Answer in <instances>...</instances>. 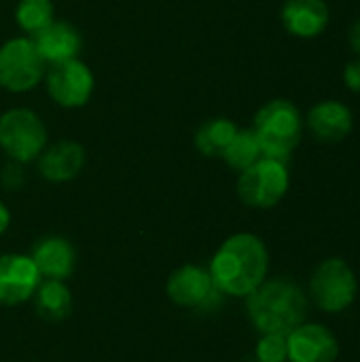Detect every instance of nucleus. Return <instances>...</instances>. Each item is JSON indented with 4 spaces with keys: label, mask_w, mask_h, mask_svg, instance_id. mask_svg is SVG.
I'll return each mask as SVG.
<instances>
[{
    "label": "nucleus",
    "mask_w": 360,
    "mask_h": 362,
    "mask_svg": "<svg viewBox=\"0 0 360 362\" xmlns=\"http://www.w3.org/2000/svg\"><path fill=\"white\" fill-rule=\"evenodd\" d=\"M248 316L261 333L289 335L306 322L308 297L299 284L289 278L265 280L257 286L246 301Z\"/></svg>",
    "instance_id": "nucleus-2"
},
{
    "label": "nucleus",
    "mask_w": 360,
    "mask_h": 362,
    "mask_svg": "<svg viewBox=\"0 0 360 362\" xmlns=\"http://www.w3.org/2000/svg\"><path fill=\"white\" fill-rule=\"evenodd\" d=\"M359 295L354 269L339 257L325 259L310 278V297L318 310L339 314L348 310Z\"/></svg>",
    "instance_id": "nucleus-4"
},
{
    "label": "nucleus",
    "mask_w": 360,
    "mask_h": 362,
    "mask_svg": "<svg viewBox=\"0 0 360 362\" xmlns=\"http://www.w3.org/2000/svg\"><path fill=\"white\" fill-rule=\"evenodd\" d=\"M261 157H263V153H261L257 134L252 129H238L221 159H225V163L229 168L242 172V170L250 168L255 161H259Z\"/></svg>",
    "instance_id": "nucleus-19"
},
{
    "label": "nucleus",
    "mask_w": 360,
    "mask_h": 362,
    "mask_svg": "<svg viewBox=\"0 0 360 362\" xmlns=\"http://www.w3.org/2000/svg\"><path fill=\"white\" fill-rule=\"evenodd\" d=\"M350 47L354 49V53L360 57V19L350 30Z\"/></svg>",
    "instance_id": "nucleus-23"
},
{
    "label": "nucleus",
    "mask_w": 360,
    "mask_h": 362,
    "mask_svg": "<svg viewBox=\"0 0 360 362\" xmlns=\"http://www.w3.org/2000/svg\"><path fill=\"white\" fill-rule=\"evenodd\" d=\"M352 110L335 100L316 104L308 115V127L320 142H342L352 132Z\"/></svg>",
    "instance_id": "nucleus-16"
},
{
    "label": "nucleus",
    "mask_w": 360,
    "mask_h": 362,
    "mask_svg": "<svg viewBox=\"0 0 360 362\" xmlns=\"http://www.w3.org/2000/svg\"><path fill=\"white\" fill-rule=\"evenodd\" d=\"M72 312V295L62 280H45L36 288V314L47 322H59Z\"/></svg>",
    "instance_id": "nucleus-17"
},
{
    "label": "nucleus",
    "mask_w": 360,
    "mask_h": 362,
    "mask_svg": "<svg viewBox=\"0 0 360 362\" xmlns=\"http://www.w3.org/2000/svg\"><path fill=\"white\" fill-rule=\"evenodd\" d=\"M55 8L51 0H19L15 8V21L25 34H36L53 21Z\"/></svg>",
    "instance_id": "nucleus-20"
},
{
    "label": "nucleus",
    "mask_w": 360,
    "mask_h": 362,
    "mask_svg": "<svg viewBox=\"0 0 360 362\" xmlns=\"http://www.w3.org/2000/svg\"><path fill=\"white\" fill-rule=\"evenodd\" d=\"M289 185L291 178H289L286 163L278 159L261 157L250 168L240 172L238 195L246 206L267 210L284 199Z\"/></svg>",
    "instance_id": "nucleus-6"
},
{
    "label": "nucleus",
    "mask_w": 360,
    "mask_h": 362,
    "mask_svg": "<svg viewBox=\"0 0 360 362\" xmlns=\"http://www.w3.org/2000/svg\"><path fill=\"white\" fill-rule=\"evenodd\" d=\"M45 74V62L30 38H11L0 47V87L13 93L30 91Z\"/></svg>",
    "instance_id": "nucleus-7"
},
{
    "label": "nucleus",
    "mask_w": 360,
    "mask_h": 362,
    "mask_svg": "<svg viewBox=\"0 0 360 362\" xmlns=\"http://www.w3.org/2000/svg\"><path fill=\"white\" fill-rule=\"evenodd\" d=\"M282 25L299 38H314L329 23V6L325 0H286L282 6Z\"/></svg>",
    "instance_id": "nucleus-15"
},
{
    "label": "nucleus",
    "mask_w": 360,
    "mask_h": 362,
    "mask_svg": "<svg viewBox=\"0 0 360 362\" xmlns=\"http://www.w3.org/2000/svg\"><path fill=\"white\" fill-rule=\"evenodd\" d=\"M168 297L180 308L212 312L221 305L223 293L214 286L210 272L199 265H182L168 278Z\"/></svg>",
    "instance_id": "nucleus-8"
},
{
    "label": "nucleus",
    "mask_w": 360,
    "mask_h": 362,
    "mask_svg": "<svg viewBox=\"0 0 360 362\" xmlns=\"http://www.w3.org/2000/svg\"><path fill=\"white\" fill-rule=\"evenodd\" d=\"M236 132H238V125L233 121L225 117H214L197 129L195 146L204 157H223Z\"/></svg>",
    "instance_id": "nucleus-18"
},
{
    "label": "nucleus",
    "mask_w": 360,
    "mask_h": 362,
    "mask_svg": "<svg viewBox=\"0 0 360 362\" xmlns=\"http://www.w3.org/2000/svg\"><path fill=\"white\" fill-rule=\"evenodd\" d=\"M269 252L261 238L236 233L227 238L210 263V278L223 295L248 297L267 278Z\"/></svg>",
    "instance_id": "nucleus-1"
},
{
    "label": "nucleus",
    "mask_w": 360,
    "mask_h": 362,
    "mask_svg": "<svg viewBox=\"0 0 360 362\" xmlns=\"http://www.w3.org/2000/svg\"><path fill=\"white\" fill-rule=\"evenodd\" d=\"M286 350L291 362H335L339 341L325 325L303 322L286 335Z\"/></svg>",
    "instance_id": "nucleus-10"
},
{
    "label": "nucleus",
    "mask_w": 360,
    "mask_h": 362,
    "mask_svg": "<svg viewBox=\"0 0 360 362\" xmlns=\"http://www.w3.org/2000/svg\"><path fill=\"white\" fill-rule=\"evenodd\" d=\"M85 165V148L74 140H59L38 155V172L49 182H68Z\"/></svg>",
    "instance_id": "nucleus-13"
},
{
    "label": "nucleus",
    "mask_w": 360,
    "mask_h": 362,
    "mask_svg": "<svg viewBox=\"0 0 360 362\" xmlns=\"http://www.w3.org/2000/svg\"><path fill=\"white\" fill-rule=\"evenodd\" d=\"M8 223H11V214H8V210H6V206L0 202V235L6 231V227H8Z\"/></svg>",
    "instance_id": "nucleus-24"
},
{
    "label": "nucleus",
    "mask_w": 360,
    "mask_h": 362,
    "mask_svg": "<svg viewBox=\"0 0 360 362\" xmlns=\"http://www.w3.org/2000/svg\"><path fill=\"white\" fill-rule=\"evenodd\" d=\"M40 284V274L30 257H0V305H17L28 301Z\"/></svg>",
    "instance_id": "nucleus-11"
},
{
    "label": "nucleus",
    "mask_w": 360,
    "mask_h": 362,
    "mask_svg": "<svg viewBox=\"0 0 360 362\" xmlns=\"http://www.w3.org/2000/svg\"><path fill=\"white\" fill-rule=\"evenodd\" d=\"M30 259L36 265L40 278L47 280H66L74 272V263H76L72 244L57 235H49L36 242Z\"/></svg>",
    "instance_id": "nucleus-14"
},
{
    "label": "nucleus",
    "mask_w": 360,
    "mask_h": 362,
    "mask_svg": "<svg viewBox=\"0 0 360 362\" xmlns=\"http://www.w3.org/2000/svg\"><path fill=\"white\" fill-rule=\"evenodd\" d=\"M344 83L350 91H356L360 93V57L350 62L344 70Z\"/></svg>",
    "instance_id": "nucleus-22"
},
{
    "label": "nucleus",
    "mask_w": 360,
    "mask_h": 362,
    "mask_svg": "<svg viewBox=\"0 0 360 362\" xmlns=\"http://www.w3.org/2000/svg\"><path fill=\"white\" fill-rule=\"evenodd\" d=\"M252 132L257 134L263 157L286 163L295 146L301 142L303 121L293 102L272 100L255 115Z\"/></svg>",
    "instance_id": "nucleus-3"
},
{
    "label": "nucleus",
    "mask_w": 360,
    "mask_h": 362,
    "mask_svg": "<svg viewBox=\"0 0 360 362\" xmlns=\"http://www.w3.org/2000/svg\"><path fill=\"white\" fill-rule=\"evenodd\" d=\"M47 146V127L30 108H11L0 115V148L15 163H30Z\"/></svg>",
    "instance_id": "nucleus-5"
},
{
    "label": "nucleus",
    "mask_w": 360,
    "mask_h": 362,
    "mask_svg": "<svg viewBox=\"0 0 360 362\" xmlns=\"http://www.w3.org/2000/svg\"><path fill=\"white\" fill-rule=\"evenodd\" d=\"M47 91L62 108H81L93 93V74L79 57L51 64L47 70Z\"/></svg>",
    "instance_id": "nucleus-9"
},
{
    "label": "nucleus",
    "mask_w": 360,
    "mask_h": 362,
    "mask_svg": "<svg viewBox=\"0 0 360 362\" xmlns=\"http://www.w3.org/2000/svg\"><path fill=\"white\" fill-rule=\"evenodd\" d=\"M257 358H259V362L289 361L286 335H280V333H263V337L257 344Z\"/></svg>",
    "instance_id": "nucleus-21"
},
{
    "label": "nucleus",
    "mask_w": 360,
    "mask_h": 362,
    "mask_svg": "<svg viewBox=\"0 0 360 362\" xmlns=\"http://www.w3.org/2000/svg\"><path fill=\"white\" fill-rule=\"evenodd\" d=\"M30 40L34 42L38 55L45 64H57L66 59H74L81 53L83 38L74 25L68 21H51L40 32L32 34Z\"/></svg>",
    "instance_id": "nucleus-12"
}]
</instances>
